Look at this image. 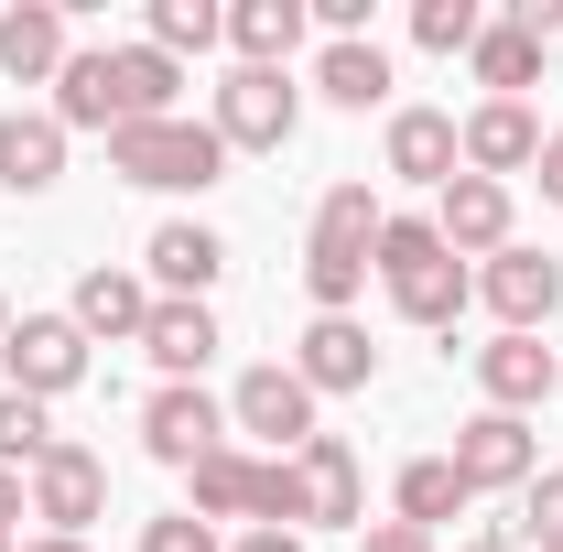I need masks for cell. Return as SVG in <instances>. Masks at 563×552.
Returning a JSON list of instances; mask_svg holds the SVG:
<instances>
[{"mask_svg": "<svg viewBox=\"0 0 563 552\" xmlns=\"http://www.w3.org/2000/svg\"><path fill=\"white\" fill-rule=\"evenodd\" d=\"M368 272L390 292V314H401V325H433V336H444V325L466 314V292H477V272L433 239V217H379V261H368Z\"/></svg>", "mask_w": 563, "mask_h": 552, "instance_id": "cell-1", "label": "cell"}, {"mask_svg": "<svg viewBox=\"0 0 563 552\" xmlns=\"http://www.w3.org/2000/svg\"><path fill=\"white\" fill-rule=\"evenodd\" d=\"M109 174L120 185H141V196H207V185H228V141H217V120H131V131H109Z\"/></svg>", "mask_w": 563, "mask_h": 552, "instance_id": "cell-2", "label": "cell"}, {"mask_svg": "<svg viewBox=\"0 0 563 552\" xmlns=\"http://www.w3.org/2000/svg\"><path fill=\"white\" fill-rule=\"evenodd\" d=\"M368 261H379V196H368V185H325L314 239H303V292H314V314H347L357 292H368Z\"/></svg>", "mask_w": 563, "mask_h": 552, "instance_id": "cell-3", "label": "cell"}, {"mask_svg": "<svg viewBox=\"0 0 563 552\" xmlns=\"http://www.w3.org/2000/svg\"><path fill=\"white\" fill-rule=\"evenodd\" d=\"M196 520H250V531H303V477H292V455H239V444H217L207 466H196Z\"/></svg>", "mask_w": 563, "mask_h": 552, "instance_id": "cell-4", "label": "cell"}, {"mask_svg": "<svg viewBox=\"0 0 563 552\" xmlns=\"http://www.w3.org/2000/svg\"><path fill=\"white\" fill-rule=\"evenodd\" d=\"M22 487H33V520H44L55 542H87V520H109V455L76 444V433H55V455H44Z\"/></svg>", "mask_w": 563, "mask_h": 552, "instance_id": "cell-5", "label": "cell"}, {"mask_svg": "<svg viewBox=\"0 0 563 552\" xmlns=\"http://www.w3.org/2000/svg\"><path fill=\"white\" fill-rule=\"evenodd\" d=\"M292 131H303V87L282 66H228V87H217V141L228 152H282Z\"/></svg>", "mask_w": 563, "mask_h": 552, "instance_id": "cell-6", "label": "cell"}, {"mask_svg": "<svg viewBox=\"0 0 563 552\" xmlns=\"http://www.w3.org/2000/svg\"><path fill=\"white\" fill-rule=\"evenodd\" d=\"M217 444H228V401H207L196 379H163L152 401H141V455L152 466H174V477H196Z\"/></svg>", "mask_w": 563, "mask_h": 552, "instance_id": "cell-7", "label": "cell"}, {"mask_svg": "<svg viewBox=\"0 0 563 552\" xmlns=\"http://www.w3.org/2000/svg\"><path fill=\"white\" fill-rule=\"evenodd\" d=\"M0 368H11L22 401H66L76 379H87V336H76V314H11Z\"/></svg>", "mask_w": 563, "mask_h": 552, "instance_id": "cell-8", "label": "cell"}, {"mask_svg": "<svg viewBox=\"0 0 563 552\" xmlns=\"http://www.w3.org/2000/svg\"><path fill=\"white\" fill-rule=\"evenodd\" d=\"M444 455H455L466 498H488V487H531V477H542V433H531L520 412H466Z\"/></svg>", "mask_w": 563, "mask_h": 552, "instance_id": "cell-9", "label": "cell"}, {"mask_svg": "<svg viewBox=\"0 0 563 552\" xmlns=\"http://www.w3.org/2000/svg\"><path fill=\"white\" fill-rule=\"evenodd\" d=\"M228 422H239V433H261L272 455H303V444L325 433V422H314V390L292 379V357H272V368H250V379L228 390Z\"/></svg>", "mask_w": 563, "mask_h": 552, "instance_id": "cell-10", "label": "cell"}, {"mask_svg": "<svg viewBox=\"0 0 563 552\" xmlns=\"http://www.w3.org/2000/svg\"><path fill=\"white\" fill-rule=\"evenodd\" d=\"M477 303L498 314V336H542L553 325V303H563V261H542V250H498L488 272H477Z\"/></svg>", "mask_w": 563, "mask_h": 552, "instance_id": "cell-11", "label": "cell"}, {"mask_svg": "<svg viewBox=\"0 0 563 552\" xmlns=\"http://www.w3.org/2000/svg\"><path fill=\"white\" fill-rule=\"evenodd\" d=\"M217 272H228V239H217L207 217H163V228H152V250H141L152 303H207Z\"/></svg>", "mask_w": 563, "mask_h": 552, "instance_id": "cell-12", "label": "cell"}, {"mask_svg": "<svg viewBox=\"0 0 563 552\" xmlns=\"http://www.w3.org/2000/svg\"><path fill=\"white\" fill-rule=\"evenodd\" d=\"M455 141H466V174H488V185H509V174L542 163V120H531L520 98H477V109L455 120Z\"/></svg>", "mask_w": 563, "mask_h": 552, "instance_id": "cell-13", "label": "cell"}, {"mask_svg": "<svg viewBox=\"0 0 563 552\" xmlns=\"http://www.w3.org/2000/svg\"><path fill=\"white\" fill-rule=\"evenodd\" d=\"M292 379L325 401V390H368L379 379V346H368V325L357 314H314L303 325V346H292Z\"/></svg>", "mask_w": 563, "mask_h": 552, "instance_id": "cell-14", "label": "cell"}, {"mask_svg": "<svg viewBox=\"0 0 563 552\" xmlns=\"http://www.w3.org/2000/svg\"><path fill=\"white\" fill-rule=\"evenodd\" d=\"M292 477H303V531H347L357 509H368V477H357L347 433H314V444L292 455Z\"/></svg>", "mask_w": 563, "mask_h": 552, "instance_id": "cell-15", "label": "cell"}, {"mask_svg": "<svg viewBox=\"0 0 563 552\" xmlns=\"http://www.w3.org/2000/svg\"><path fill=\"white\" fill-rule=\"evenodd\" d=\"M433 239H444L455 261H498V250H509V185L455 174V185L433 196Z\"/></svg>", "mask_w": 563, "mask_h": 552, "instance_id": "cell-16", "label": "cell"}, {"mask_svg": "<svg viewBox=\"0 0 563 552\" xmlns=\"http://www.w3.org/2000/svg\"><path fill=\"white\" fill-rule=\"evenodd\" d=\"M66 0H11V11H0V76H11V87H55V76H66Z\"/></svg>", "mask_w": 563, "mask_h": 552, "instance_id": "cell-17", "label": "cell"}, {"mask_svg": "<svg viewBox=\"0 0 563 552\" xmlns=\"http://www.w3.org/2000/svg\"><path fill=\"white\" fill-rule=\"evenodd\" d=\"M390 174L444 196V185L466 174V141H455V120H444V109H390Z\"/></svg>", "mask_w": 563, "mask_h": 552, "instance_id": "cell-18", "label": "cell"}, {"mask_svg": "<svg viewBox=\"0 0 563 552\" xmlns=\"http://www.w3.org/2000/svg\"><path fill=\"white\" fill-rule=\"evenodd\" d=\"M553 379H563V357L542 336H488V346H477V390H488V412H531Z\"/></svg>", "mask_w": 563, "mask_h": 552, "instance_id": "cell-19", "label": "cell"}, {"mask_svg": "<svg viewBox=\"0 0 563 552\" xmlns=\"http://www.w3.org/2000/svg\"><path fill=\"white\" fill-rule=\"evenodd\" d=\"M66 314H76V336H87V346H98V336H109V346H141V325H152V281H141V272H87Z\"/></svg>", "mask_w": 563, "mask_h": 552, "instance_id": "cell-20", "label": "cell"}, {"mask_svg": "<svg viewBox=\"0 0 563 552\" xmlns=\"http://www.w3.org/2000/svg\"><path fill=\"white\" fill-rule=\"evenodd\" d=\"M55 174H66V120L55 109H11L0 120V185L11 196H44Z\"/></svg>", "mask_w": 563, "mask_h": 552, "instance_id": "cell-21", "label": "cell"}, {"mask_svg": "<svg viewBox=\"0 0 563 552\" xmlns=\"http://www.w3.org/2000/svg\"><path fill=\"white\" fill-rule=\"evenodd\" d=\"M174 87H185V66H174L163 44H109V98H120V131H131V120H174Z\"/></svg>", "mask_w": 563, "mask_h": 552, "instance_id": "cell-22", "label": "cell"}, {"mask_svg": "<svg viewBox=\"0 0 563 552\" xmlns=\"http://www.w3.org/2000/svg\"><path fill=\"white\" fill-rule=\"evenodd\" d=\"M141 357L163 368V379H196L217 357V314L207 303H152V325H141Z\"/></svg>", "mask_w": 563, "mask_h": 552, "instance_id": "cell-23", "label": "cell"}, {"mask_svg": "<svg viewBox=\"0 0 563 552\" xmlns=\"http://www.w3.org/2000/svg\"><path fill=\"white\" fill-rule=\"evenodd\" d=\"M303 22H314V0H239L228 11V44H239V66H292Z\"/></svg>", "mask_w": 563, "mask_h": 552, "instance_id": "cell-24", "label": "cell"}, {"mask_svg": "<svg viewBox=\"0 0 563 552\" xmlns=\"http://www.w3.org/2000/svg\"><path fill=\"white\" fill-rule=\"evenodd\" d=\"M314 98H325V109H379V98H390V55H379V44H325V55H314Z\"/></svg>", "mask_w": 563, "mask_h": 552, "instance_id": "cell-25", "label": "cell"}, {"mask_svg": "<svg viewBox=\"0 0 563 552\" xmlns=\"http://www.w3.org/2000/svg\"><path fill=\"white\" fill-rule=\"evenodd\" d=\"M466 509V477H455V455H412L401 487H390V520H412V531H444Z\"/></svg>", "mask_w": 563, "mask_h": 552, "instance_id": "cell-26", "label": "cell"}, {"mask_svg": "<svg viewBox=\"0 0 563 552\" xmlns=\"http://www.w3.org/2000/svg\"><path fill=\"white\" fill-rule=\"evenodd\" d=\"M466 66H477V87H488V98H520V87L542 76V33H520V22H488Z\"/></svg>", "mask_w": 563, "mask_h": 552, "instance_id": "cell-27", "label": "cell"}, {"mask_svg": "<svg viewBox=\"0 0 563 552\" xmlns=\"http://www.w3.org/2000/svg\"><path fill=\"white\" fill-rule=\"evenodd\" d=\"M217 33H228L217 0H152V33H141V44H163V55H207Z\"/></svg>", "mask_w": 563, "mask_h": 552, "instance_id": "cell-28", "label": "cell"}, {"mask_svg": "<svg viewBox=\"0 0 563 552\" xmlns=\"http://www.w3.org/2000/svg\"><path fill=\"white\" fill-rule=\"evenodd\" d=\"M477 33H488L477 0H412V44L422 55H477Z\"/></svg>", "mask_w": 563, "mask_h": 552, "instance_id": "cell-29", "label": "cell"}, {"mask_svg": "<svg viewBox=\"0 0 563 552\" xmlns=\"http://www.w3.org/2000/svg\"><path fill=\"white\" fill-rule=\"evenodd\" d=\"M44 455H55V422H44V401L0 390V466H11V477H33Z\"/></svg>", "mask_w": 563, "mask_h": 552, "instance_id": "cell-30", "label": "cell"}, {"mask_svg": "<svg viewBox=\"0 0 563 552\" xmlns=\"http://www.w3.org/2000/svg\"><path fill=\"white\" fill-rule=\"evenodd\" d=\"M520 552H563V477L520 487Z\"/></svg>", "mask_w": 563, "mask_h": 552, "instance_id": "cell-31", "label": "cell"}, {"mask_svg": "<svg viewBox=\"0 0 563 552\" xmlns=\"http://www.w3.org/2000/svg\"><path fill=\"white\" fill-rule=\"evenodd\" d=\"M141 552H217V520H196V509H163V520H141Z\"/></svg>", "mask_w": 563, "mask_h": 552, "instance_id": "cell-32", "label": "cell"}, {"mask_svg": "<svg viewBox=\"0 0 563 552\" xmlns=\"http://www.w3.org/2000/svg\"><path fill=\"white\" fill-rule=\"evenodd\" d=\"M357 552H433V531H412V520H379V531H368Z\"/></svg>", "mask_w": 563, "mask_h": 552, "instance_id": "cell-33", "label": "cell"}, {"mask_svg": "<svg viewBox=\"0 0 563 552\" xmlns=\"http://www.w3.org/2000/svg\"><path fill=\"white\" fill-rule=\"evenodd\" d=\"M531 174H542V196L563 207V131H542V163H531Z\"/></svg>", "mask_w": 563, "mask_h": 552, "instance_id": "cell-34", "label": "cell"}, {"mask_svg": "<svg viewBox=\"0 0 563 552\" xmlns=\"http://www.w3.org/2000/svg\"><path fill=\"white\" fill-rule=\"evenodd\" d=\"M228 552H303V531H239Z\"/></svg>", "mask_w": 563, "mask_h": 552, "instance_id": "cell-35", "label": "cell"}, {"mask_svg": "<svg viewBox=\"0 0 563 552\" xmlns=\"http://www.w3.org/2000/svg\"><path fill=\"white\" fill-rule=\"evenodd\" d=\"M22 509H33V487H22V477H11V466H0V531H11Z\"/></svg>", "mask_w": 563, "mask_h": 552, "instance_id": "cell-36", "label": "cell"}, {"mask_svg": "<svg viewBox=\"0 0 563 552\" xmlns=\"http://www.w3.org/2000/svg\"><path fill=\"white\" fill-rule=\"evenodd\" d=\"M455 552H520V542H509V531H477V542H455Z\"/></svg>", "mask_w": 563, "mask_h": 552, "instance_id": "cell-37", "label": "cell"}, {"mask_svg": "<svg viewBox=\"0 0 563 552\" xmlns=\"http://www.w3.org/2000/svg\"><path fill=\"white\" fill-rule=\"evenodd\" d=\"M22 552H87V542H55V531H44V542H22Z\"/></svg>", "mask_w": 563, "mask_h": 552, "instance_id": "cell-38", "label": "cell"}, {"mask_svg": "<svg viewBox=\"0 0 563 552\" xmlns=\"http://www.w3.org/2000/svg\"><path fill=\"white\" fill-rule=\"evenodd\" d=\"M0 336H11V303H0Z\"/></svg>", "mask_w": 563, "mask_h": 552, "instance_id": "cell-39", "label": "cell"}, {"mask_svg": "<svg viewBox=\"0 0 563 552\" xmlns=\"http://www.w3.org/2000/svg\"><path fill=\"white\" fill-rule=\"evenodd\" d=\"M0 552H11V531H0Z\"/></svg>", "mask_w": 563, "mask_h": 552, "instance_id": "cell-40", "label": "cell"}, {"mask_svg": "<svg viewBox=\"0 0 563 552\" xmlns=\"http://www.w3.org/2000/svg\"><path fill=\"white\" fill-rule=\"evenodd\" d=\"M553 390H563V379H553Z\"/></svg>", "mask_w": 563, "mask_h": 552, "instance_id": "cell-41", "label": "cell"}]
</instances>
